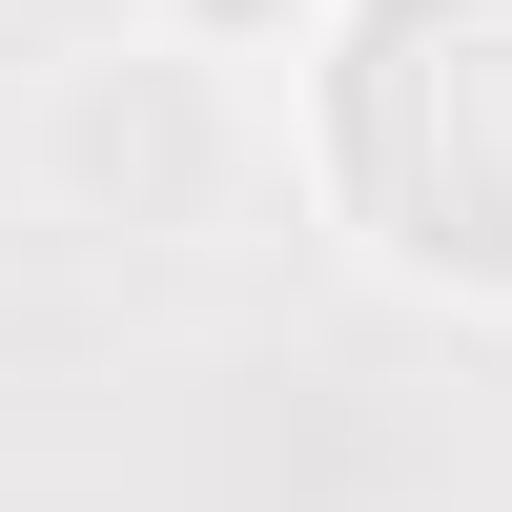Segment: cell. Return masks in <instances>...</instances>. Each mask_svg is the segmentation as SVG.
Returning a JSON list of instances; mask_svg holds the SVG:
<instances>
[{"label":"cell","instance_id":"2","mask_svg":"<svg viewBox=\"0 0 512 512\" xmlns=\"http://www.w3.org/2000/svg\"><path fill=\"white\" fill-rule=\"evenodd\" d=\"M205 21H267V0H205Z\"/></svg>","mask_w":512,"mask_h":512},{"label":"cell","instance_id":"1","mask_svg":"<svg viewBox=\"0 0 512 512\" xmlns=\"http://www.w3.org/2000/svg\"><path fill=\"white\" fill-rule=\"evenodd\" d=\"M308 144H328V205L390 287L512 308V0H349Z\"/></svg>","mask_w":512,"mask_h":512}]
</instances>
